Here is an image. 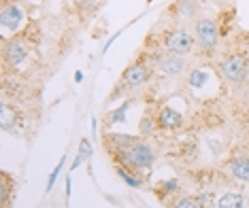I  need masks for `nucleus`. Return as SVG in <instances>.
Listing matches in <instances>:
<instances>
[{
    "instance_id": "f257e3e1",
    "label": "nucleus",
    "mask_w": 249,
    "mask_h": 208,
    "mask_svg": "<svg viewBox=\"0 0 249 208\" xmlns=\"http://www.w3.org/2000/svg\"><path fill=\"white\" fill-rule=\"evenodd\" d=\"M217 72L232 87H241L249 79V58L245 53H228L219 60Z\"/></svg>"
},
{
    "instance_id": "f03ea898",
    "label": "nucleus",
    "mask_w": 249,
    "mask_h": 208,
    "mask_svg": "<svg viewBox=\"0 0 249 208\" xmlns=\"http://www.w3.org/2000/svg\"><path fill=\"white\" fill-rule=\"evenodd\" d=\"M162 45H164V49H166L168 53H175V55L185 58L188 53H192L196 41H194V34H192L185 26H177V28H171V30L164 32Z\"/></svg>"
},
{
    "instance_id": "7ed1b4c3",
    "label": "nucleus",
    "mask_w": 249,
    "mask_h": 208,
    "mask_svg": "<svg viewBox=\"0 0 249 208\" xmlns=\"http://www.w3.org/2000/svg\"><path fill=\"white\" fill-rule=\"evenodd\" d=\"M192 34L202 51H213L219 43V26L211 17H198L192 26Z\"/></svg>"
},
{
    "instance_id": "20e7f679",
    "label": "nucleus",
    "mask_w": 249,
    "mask_h": 208,
    "mask_svg": "<svg viewBox=\"0 0 249 208\" xmlns=\"http://www.w3.org/2000/svg\"><path fill=\"white\" fill-rule=\"evenodd\" d=\"M149 77H151V66L145 62V58H141L137 60L134 64H130L126 70H124V75L120 79V89H115L113 92V96H120L124 89H132V87H141L143 83L149 81Z\"/></svg>"
},
{
    "instance_id": "39448f33",
    "label": "nucleus",
    "mask_w": 249,
    "mask_h": 208,
    "mask_svg": "<svg viewBox=\"0 0 249 208\" xmlns=\"http://www.w3.org/2000/svg\"><path fill=\"white\" fill-rule=\"evenodd\" d=\"M28 55H30V51H28L26 43L21 41L19 36L4 38V43H2V60L7 62L11 68H19V66L28 60Z\"/></svg>"
},
{
    "instance_id": "423d86ee",
    "label": "nucleus",
    "mask_w": 249,
    "mask_h": 208,
    "mask_svg": "<svg viewBox=\"0 0 249 208\" xmlns=\"http://www.w3.org/2000/svg\"><path fill=\"white\" fill-rule=\"evenodd\" d=\"M156 70L160 72L162 77H166V79H177V77H181L185 70H188V62H185V58H181V55H175V53L166 51V53L158 55Z\"/></svg>"
},
{
    "instance_id": "0eeeda50",
    "label": "nucleus",
    "mask_w": 249,
    "mask_h": 208,
    "mask_svg": "<svg viewBox=\"0 0 249 208\" xmlns=\"http://www.w3.org/2000/svg\"><path fill=\"white\" fill-rule=\"evenodd\" d=\"M226 172L230 174L234 181L249 185V147L234 151V155L226 164Z\"/></svg>"
},
{
    "instance_id": "6e6552de",
    "label": "nucleus",
    "mask_w": 249,
    "mask_h": 208,
    "mask_svg": "<svg viewBox=\"0 0 249 208\" xmlns=\"http://www.w3.org/2000/svg\"><path fill=\"white\" fill-rule=\"evenodd\" d=\"M21 21H24V11L19 4L15 2H7L0 9V26L4 32H18Z\"/></svg>"
},
{
    "instance_id": "1a4fd4ad",
    "label": "nucleus",
    "mask_w": 249,
    "mask_h": 208,
    "mask_svg": "<svg viewBox=\"0 0 249 208\" xmlns=\"http://www.w3.org/2000/svg\"><path fill=\"white\" fill-rule=\"evenodd\" d=\"M141 138L130 136V134H117V132H109L105 136V147L109 151H130L134 144H139Z\"/></svg>"
},
{
    "instance_id": "9d476101",
    "label": "nucleus",
    "mask_w": 249,
    "mask_h": 208,
    "mask_svg": "<svg viewBox=\"0 0 249 208\" xmlns=\"http://www.w3.org/2000/svg\"><path fill=\"white\" fill-rule=\"evenodd\" d=\"M156 119H158V128H162V130H177V128H181L185 123L183 115H181L177 109H173V106L160 109Z\"/></svg>"
},
{
    "instance_id": "9b49d317",
    "label": "nucleus",
    "mask_w": 249,
    "mask_h": 208,
    "mask_svg": "<svg viewBox=\"0 0 249 208\" xmlns=\"http://www.w3.org/2000/svg\"><path fill=\"white\" fill-rule=\"evenodd\" d=\"M211 81H213V72L209 68H194L188 72V87L194 89V92L205 89Z\"/></svg>"
},
{
    "instance_id": "f8f14e48",
    "label": "nucleus",
    "mask_w": 249,
    "mask_h": 208,
    "mask_svg": "<svg viewBox=\"0 0 249 208\" xmlns=\"http://www.w3.org/2000/svg\"><path fill=\"white\" fill-rule=\"evenodd\" d=\"M115 172H117V176H120L122 181L128 185V187H132V189H141V187H143V178H141L137 172L130 170V168L115 164Z\"/></svg>"
},
{
    "instance_id": "ddd939ff",
    "label": "nucleus",
    "mask_w": 249,
    "mask_h": 208,
    "mask_svg": "<svg viewBox=\"0 0 249 208\" xmlns=\"http://www.w3.org/2000/svg\"><path fill=\"white\" fill-rule=\"evenodd\" d=\"M217 208H245V198H243V193L228 191V193H224L219 198Z\"/></svg>"
},
{
    "instance_id": "4468645a",
    "label": "nucleus",
    "mask_w": 249,
    "mask_h": 208,
    "mask_svg": "<svg viewBox=\"0 0 249 208\" xmlns=\"http://www.w3.org/2000/svg\"><path fill=\"white\" fill-rule=\"evenodd\" d=\"M198 11V2L196 0H177L175 2V13L179 17H185V19H192Z\"/></svg>"
},
{
    "instance_id": "2eb2a0df",
    "label": "nucleus",
    "mask_w": 249,
    "mask_h": 208,
    "mask_svg": "<svg viewBox=\"0 0 249 208\" xmlns=\"http://www.w3.org/2000/svg\"><path fill=\"white\" fill-rule=\"evenodd\" d=\"M89 157H92V143H89V138L83 136L81 143H79V153H77V157H75V161H72L71 170H77V168L81 166L86 160H89Z\"/></svg>"
},
{
    "instance_id": "dca6fc26",
    "label": "nucleus",
    "mask_w": 249,
    "mask_h": 208,
    "mask_svg": "<svg viewBox=\"0 0 249 208\" xmlns=\"http://www.w3.org/2000/svg\"><path fill=\"white\" fill-rule=\"evenodd\" d=\"M128 109H130V100H126L124 104H120L115 111H111L109 117H107V123H126V113H128Z\"/></svg>"
},
{
    "instance_id": "f3484780",
    "label": "nucleus",
    "mask_w": 249,
    "mask_h": 208,
    "mask_svg": "<svg viewBox=\"0 0 249 208\" xmlns=\"http://www.w3.org/2000/svg\"><path fill=\"white\" fill-rule=\"evenodd\" d=\"M158 128V119L154 115H143V119H141V123H139V132H141V136H149L151 132H154Z\"/></svg>"
},
{
    "instance_id": "a211bd4d",
    "label": "nucleus",
    "mask_w": 249,
    "mask_h": 208,
    "mask_svg": "<svg viewBox=\"0 0 249 208\" xmlns=\"http://www.w3.org/2000/svg\"><path fill=\"white\" fill-rule=\"evenodd\" d=\"M168 206H171V208H200L194 195H179V198L173 200Z\"/></svg>"
},
{
    "instance_id": "6ab92c4d",
    "label": "nucleus",
    "mask_w": 249,
    "mask_h": 208,
    "mask_svg": "<svg viewBox=\"0 0 249 208\" xmlns=\"http://www.w3.org/2000/svg\"><path fill=\"white\" fill-rule=\"evenodd\" d=\"M0 176H2V206L7 208L9 206V193H11V189L15 187V181L9 176V172H2Z\"/></svg>"
},
{
    "instance_id": "aec40b11",
    "label": "nucleus",
    "mask_w": 249,
    "mask_h": 208,
    "mask_svg": "<svg viewBox=\"0 0 249 208\" xmlns=\"http://www.w3.org/2000/svg\"><path fill=\"white\" fill-rule=\"evenodd\" d=\"M64 161H66V157H62L58 164H55V168L52 170V174H49V178H47V193L53 189V185H55V181H58V176H60V172H62V166H64Z\"/></svg>"
},
{
    "instance_id": "412c9836",
    "label": "nucleus",
    "mask_w": 249,
    "mask_h": 208,
    "mask_svg": "<svg viewBox=\"0 0 249 208\" xmlns=\"http://www.w3.org/2000/svg\"><path fill=\"white\" fill-rule=\"evenodd\" d=\"M158 189L166 191V193H177V191H179V181H177V178H171V181H164Z\"/></svg>"
},
{
    "instance_id": "4be33fe9",
    "label": "nucleus",
    "mask_w": 249,
    "mask_h": 208,
    "mask_svg": "<svg viewBox=\"0 0 249 208\" xmlns=\"http://www.w3.org/2000/svg\"><path fill=\"white\" fill-rule=\"evenodd\" d=\"M194 198H196V202H198V206L200 208H207L209 202H211V195L209 193H198V195H194Z\"/></svg>"
},
{
    "instance_id": "5701e85b",
    "label": "nucleus",
    "mask_w": 249,
    "mask_h": 208,
    "mask_svg": "<svg viewBox=\"0 0 249 208\" xmlns=\"http://www.w3.org/2000/svg\"><path fill=\"white\" fill-rule=\"evenodd\" d=\"M122 32H124V30H117V34H113V36L109 38V41H107V45H105V47H103V53H107V51H109V49H111V45H113V43H115V41H117V38H120V36H122Z\"/></svg>"
},
{
    "instance_id": "b1692460",
    "label": "nucleus",
    "mask_w": 249,
    "mask_h": 208,
    "mask_svg": "<svg viewBox=\"0 0 249 208\" xmlns=\"http://www.w3.org/2000/svg\"><path fill=\"white\" fill-rule=\"evenodd\" d=\"M71 198V176H66V200Z\"/></svg>"
},
{
    "instance_id": "393cba45",
    "label": "nucleus",
    "mask_w": 249,
    "mask_h": 208,
    "mask_svg": "<svg viewBox=\"0 0 249 208\" xmlns=\"http://www.w3.org/2000/svg\"><path fill=\"white\" fill-rule=\"evenodd\" d=\"M81 81H83V72L77 70V72H75V83H81Z\"/></svg>"
},
{
    "instance_id": "a878e982",
    "label": "nucleus",
    "mask_w": 249,
    "mask_h": 208,
    "mask_svg": "<svg viewBox=\"0 0 249 208\" xmlns=\"http://www.w3.org/2000/svg\"><path fill=\"white\" fill-rule=\"evenodd\" d=\"M96 130H98V121L92 119V132H94V136H96Z\"/></svg>"
},
{
    "instance_id": "bb28decb",
    "label": "nucleus",
    "mask_w": 249,
    "mask_h": 208,
    "mask_svg": "<svg viewBox=\"0 0 249 208\" xmlns=\"http://www.w3.org/2000/svg\"><path fill=\"white\" fill-rule=\"evenodd\" d=\"M149 2H151V0H149Z\"/></svg>"
}]
</instances>
